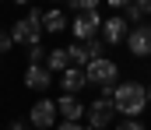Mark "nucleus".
<instances>
[{
	"label": "nucleus",
	"mask_w": 151,
	"mask_h": 130,
	"mask_svg": "<svg viewBox=\"0 0 151 130\" xmlns=\"http://www.w3.org/2000/svg\"><path fill=\"white\" fill-rule=\"evenodd\" d=\"M113 109L123 113V120H137L148 109V88L137 81H123L113 88Z\"/></svg>",
	"instance_id": "nucleus-1"
},
{
	"label": "nucleus",
	"mask_w": 151,
	"mask_h": 130,
	"mask_svg": "<svg viewBox=\"0 0 151 130\" xmlns=\"http://www.w3.org/2000/svg\"><path fill=\"white\" fill-rule=\"evenodd\" d=\"M84 81H88V85H95L99 91H109V88L119 85V67H116L109 56H102V60H91V63L84 67Z\"/></svg>",
	"instance_id": "nucleus-2"
},
{
	"label": "nucleus",
	"mask_w": 151,
	"mask_h": 130,
	"mask_svg": "<svg viewBox=\"0 0 151 130\" xmlns=\"http://www.w3.org/2000/svg\"><path fill=\"white\" fill-rule=\"evenodd\" d=\"M84 116H88V130H106L113 127L116 109H113V88L109 91H99V98L91 106H84Z\"/></svg>",
	"instance_id": "nucleus-3"
},
{
	"label": "nucleus",
	"mask_w": 151,
	"mask_h": 130,
	"mask_svg": "<svg viewBox=\"0 0 151 130\" xmlns=\"http://www.w3.org/2000/svg\"><path fill=\"white\" fill-rule=\"evenodd\" d=\"M70 32H74V39H77V42H91V39H99V32H102V14H99V11L74 14V21H70Z\"/></svg>",
	"instance_id": "nucleus-4"
},
{
	"label": "nucleus",
	"mask_w": 151,
	"mask_h": 130,
	"mask_svg": "<svg viewBox=\"0 0 151 130\" xmlns=\"http://www.w3.org/2000/svg\"><path fill=\"white\" fill-rule=\"evenodd\" d=\"M60 123V116H56V102H49V98H39L35 106L28 109V127L35 130H49Z\"/></svg>",
	"instance_id": "nucleus-5"
},
{
	"label": "nucleus",
	"mask_w": 151,
	"mask_h": 130,
	"mask_svg": "<svg viewBox=\"0 0 151 130\" xmlns=\"http://www.w3.org/2000/svg\"><path fill=\"white\" fill-rule=\"evenodd\" d=\"M127 32H130V25L123 21V14H113V18H106V21H102L99 39H102L106 46H119V42H127Z\"/></svg>",
	"instance_id": "nucleus-6"
},
{
	"label": "nucleus",
	"mask_w": 151,
	"mask_h": 130,
	"mask_svg": "<svg viewBox=\"0 0 151 130\" xmlns=\"http://www.w3.org/2000/svg\"><path fill=\"white\" fill-rule=\"evenodd\" d=\"M127 49L134 53V56H151V25H134L130 32H127Z\"/></svg>",
	"instance_id": "nucleus-7"
},
{
	"label": "nucleus",
	"mask_w": 151,
	"mask_h": 130,
	"mask_svg": "<svg viewBox=\"0 0 151 130\" xmlns=\"http://www.w3.org/2000/svg\"><path fill=\"white\" fill-rule=\"evenodd\" d=\"M39 39H42V28H35L32 21H25V18H21V21H14V25H11V42H21V46H28V49H32V46H39Z\"/></svg>",
	"instance_id": "nucleus-8"
},
{
	"label": "nucleus",
	"mask_w": 151,
	"mask_h": 130,
	"mask_svg": "<svg viewBox=\"0 0 151 130\" xmlns=\"http://www.w3.org/2000/svg\"><path fill=\"white\" fill-rule=\"evenodd\" d=\"M25 88H32V91L53 88V74L46 70V63H28V70H25Z\"/></svg>",
	"instance_id": "nucleus-9"
},
{
	"label": "nucleus",
	"mask_w": 151,
	"mask_h": 130,
	"mask_svg": "<svg viewBox=\"0 0 151 130\" xmlns=\"http://www.w3.org/2000/svg\"><path fill=\"white\" fill-rule=\"evenodd\" d=\"M56 116L67 120V123H81V116H84L81 98H77V95H60V102H56Z\"/></svg>",
	"instance_id": "nucleus-10"
},
{
	"label": "nucleus",
	"mask_w": 151,
	"mask_h": 130,
	"mask_svg": "<svg viewBox=\"0 0 151 130\" xmlns=\"http://www.w3.org/2000/svg\"><path fill=\"white\" fill-rule=\"evenodd\" d=\"M60 88H63V95H77L81 88H88V81H84V70L67 67V70H63V78H60Z\"/></svg>",
	"instance_id": "nucleus-11"
},
{
	"label": "nucleus",
	"mask_w": 151,
	"mask_h": 130,
	"mask_svg": "<svg viewBox=\"0 0 151 130\" xmlns=\"http://www.w3.org/2000/svg\"><path fill=\"white\" fill-rule=\"evenodd\" d=\"M42 32H53V35H60V32H67V14L63 11H42Z\"/></svg>",
	"instance_id": "nucleus-12"
},
{
	"label": "nucleus",
	"mask_w": 151,
	"mask_h": 130,
	"mask_svg": "<svg viewBox=\"0 0 151 130\" xmlns=\"http://www.w3.org/2000/svg\"><path fill=\"white\" fill-rule=\"evenodd\" d=\"M67 67H70V60H67V49H49V53H46V70H49V74H56V70L63 74Z\"/></svg>",
	"instance_id": "nucleus-13"
},
{
	"label": "nucleus",
	"mask_w": 151,
	"mask_h": 130,
	"mask_svg": "<svg viewBox=\"0 0 151 130\" xmlns=\"http://www.w3.org/2000/svg\"><path fill=\"white\" fill-rule=\"evenodd\" d=\"M81 46H84V53H88V63L106 56V42H102V39H91V42H81Z\"/></svg>",
	"instance_id": "nucleus-14"
},
{
	"label": "nucleus",
	"mask_w": 151,
	"mask_h": 130,
	"mask_svg": "<svg viewBox=\"0 0 151 130\" xmlns=\"http://www.w3.org/2000/svg\"><path fill=\"white\" fill-rule=\"evenodd\" d=\"M74 14H88V11H99V0H74L70 4Z\"/></svg>",
	"instance_id": "nucleus-15"
},
{
	"label": "nucleus",
	"mask_w": 151,
	"mask_h": 130,
	"mask_svg": "<svg viewBox=\"0 0 151 130\" xmlns=\"http://www.w3.org/2000/svg\"><path fill=\"white\" fill-rule=\"evenodd\" d=\"M28 60H32V63H46V49H42V42L28 49Z\"/></svg>",
	"instance_id": "nucleus-16"
},
{
	"label": "nucleus",
	"mask_w": 151,
	"mask_h": 130,
	"mask_svg": "<svg viewBox=\"0 0 151 130\" xmlns=\"http://www.w3.org/2000/svg\"><path fill=\"white\" fill-rule=\"evenodd\" d=\"M116 130H144V123H141V120H119Z\"/></svg>",
	"instance_id": "nucleus-17"
},
{
	"label": "nucleus",
	"mask_w": 151,
	"mask_h": 130,
	"mask_svg": "<svg viewBox=\"0 0 151 130\" xmlns=\"http://www.w3.org/2000/svg\"><path fill=\"white\" fill-rule=\"evenodd\" d=\"M25 21H32L35 28H42V11H39V7H32V11L25 14Z\"/></svg>",
	"instance_id": "nucleus-18"
},
{
	"label": "nucleus",
	"mask_w": 151,
	"mask_h": 130,
	"mask_svg": "<svg viewBox=\"0 0 151 130\" xmlns=\"http://www.w3.org/2000/svg\"><path fill=\"white\" fill-rule=\"evenodd\" d=\"M53 130H88V127H84V123H67V120H60Z\"/></svg>",
	"instance_id": "nucleus-19"
},
{
	"label": "nucleus",
	"mask_w": 151,
	"mask_h": 130,
	"mask_svg": "<svg viewBox=\"0 0 151 130\" xmlns=\"http://www.w3.org/2000/svg\"><path fill=\"white\" fill-rule=\"evenodd\" d=\"M11 49V32H0V53H7Z\"/></svg>",
	"instance_id": "nucleus-20"
},
{
	"label": "nucleus",
	"mask_w": 151,
	"mask_h": 130,
	"mask_svg": "<svg viewBox=\"0 0 151 130\" xmlns=\"http://www.w3.org/2000/svg\"><path fill=\"white\" fill-rule=\"evenodd\" d=\"M7 130H28V123H25V120H11V123H7Z\"/></svg>",
	"instance_id": "nucleus-21"
},
{
	"label": "nucleus",
	"mask_w": 151,
	"mask_h": 130,
	"mask_svg": "<svg viewBox=\"0 0 151 130\" xmlns=\"http://www.w3.org/2000/svg\"><path fill=\"white\" fill-rule=\"evenodd\" d=\"M141 11H144V18L151 14V0H141Z\"/></svg>",
	"instance_id": "nucleus-22"
},
{
	"label": "nucleus",
	"mask_w": 151,
	"mask_h": 130,
	"mask_svg": "<svg viewBox=\"0 0 151 130\" xmlns=\"http://www.w3.org/2000/svg\"><path fill=\"white\" fill-rule=\"evenodd\" d=\"M148 102H151V88H148Z\"/></svg>",
	"instance_id": "nucleus-23"
}]
</instances>
